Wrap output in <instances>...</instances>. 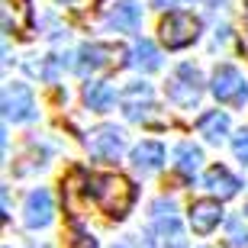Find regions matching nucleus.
<instances>
[{"label":"nucleus","mask_w":248,"mask_h":248,"mask_svg":"<svg viewBox=\"0 0 248 248\" xmlns=\"http://www.w3.org/2000/svg\"><path fill=\"white\" fill-rule=\"evenodd\" d=\"M152 219H155V229H158V235H161V242H165V248H187V235H184V229H181L174 200H168V197L155 200Z\"/></svg>","instance_id":"5"},{"label":"nucleus","mask_w":248,"mask_h":248,"mask_svg":"<svg viewBox=\"0 0 248 248\" xmlns=\"http://www.w3.org/2000/svg\"><path fill=\"white\" fill-rule=\"evenodd\" d=\"M84 193H87L107 216H116V219H123L129 213L132 197H136L132 184H129L123 174H84Z\"/></svg>","instance_id":"1"},{"label":"nucleus","mask_w":248,"mask_h":248,"mask_svg":"<svg viewBox=\"0 0 248 248\" xmlns=\"http://www.w3.org/2000/svg\"><path fill=\"white\" fill-rule=\"evenodd\" d=\"M200 93H203L200 71L193 64H181L171 74V81H168V100L174 103V107H181V110H190V107H197Z\"/></svg>","instance_id":"2"},{"label":"nucleus","mask_w":248,"mask_h":248,"mask_svg":"<svg viewBox=\"0 0 248 248\" xmlns=\"http://www.w3.org/2000/svg\"><path fill=\"white\" fill-rule=\"evenodd\" d=\"M177 0H155V7H174Z\"/></svg>","instance_id":"23"},{"label":"nucleus","mask_w":248,"mask_h":248,"mask_svg":"<svg viewBox=\"0 0 248 248\" xmlns=\"http://www.w3.org/2000/svg\"><path fill=\"white\" fill-rule=\"evenodd\" d=\"M132 165H136V171H142V174L158 171V168L165 165V145H161V142H139V145L132 148Z\"/></svg>","instance_id":"14"},{"label":"nucleus","mask_w":248,"mask_h":248,"mask_svg":"<svg viewBox=\"0 0 248 248\" xmlns=\"http://www.w3.org/2000/svg\"><path fill=\"white\" fill-rule=\"evenodd\" d=\"M52 213H55V206H52V193H48L46 187H39V190H32L26 197L23 219H26L29 229H46L48 222H52Z\"/></svg>","instance_id":"9"},{"label":"nucleus","mask_w":248,"mask_h":248,"mask_svg":"<svg viewBox=\"0 0 248 248\" xmlns=\"http://www.w3.org/2000/svg\"><path fill=\"white\" fill-rule=\"evenodd\" d=\"M116 248H129V245H116Z\"/></svg>","instance_id":"27"},{"label":"nucleus","mask_w":248,"mask_h":248,"mask_svg":"<svg viewBox=\"0 0 248 248\" xmlns=\"http://www.w3.org/2000/svg\"><path fill=\"white\" fill-rule=\"evenodd\" d=\"M148 110H152V87L148 84H132L123 93V113H126L132 123L148 120Z\"/></svg>","instance_id":"11"},{"label":"nucleus","mask_w":248,"mask_h":248,"mask_svg":"<svg viewBox=\"0 0 248 248\" xmlns=\"http://www.w3.org/2000/svg\"><path fill=\"white\" fill-rule=\"evenodd\" d=\"M64 3H71V7H78V3H81V0H64Z\"/></svg>","instance_id":"24"},{"label":"nucleus","mask_w":248,"mask_h":248,"mask_svg":"<svg viewBox=\"0 0 248 248\" xmlns=\"http://www.w3.org/2000/svg\"><path fill=\"white\" fill-rule=\"evenodd\" d=\"M68 248H97V242H93L91 232H84L78 222L71 226V239H68Z\"/></svg>","instance_id":"20"},{"label":"nucleus","mask_w":248,"mask_h":248,"mask_svg":"<svg viewBox=\"0 0 248 248\" xmlns=\"http://www.w3.org/2000/svg\"><path fill=\"white\" fill-rule=\"evenodd\" d=\"M158 32H161V42H165L168 48H184L200 36V19L193 16V13L174 10V13H168V16L161 19Z\"/></svg>","instance_id":"4"},{"label":"nucleus","mask_w":248,"mask_h":248,"mask_svg":"<svg viewBox=\"0 0 248 248\" xmlns=\"http://www.w3.org/2000/svg\"><path fill=\"white\" fill-rule=\"evenodd\" d=\"M123 48L116 46H103V42H87V46H81V52H78V62H74V68L87 78V74L100 71V68H107V64L113 62V58H120Z\"/></svg>","instance_id":"7"},{"label":"nucleus","mask_w":248,"mask_h":248,"mask_svg":"<svg viewBox=\"0 0 248 248\" xmlns=\"http://www.w3.org/2000/svg\"><path fill=\"white\" fill-rule=\"evenodd\" d=\"M232 152H235V158H239L242 165H248V132H245V129L232 139Z\"/></svg>","instance_id":"21"},{"label":"nucleus","mask_w":248,"mask_h":248,"mask_svg":"<svg viewBox=\"0 0 248 248\" xmlns=\"http://www.w3.org/2000/svg\"><path fill=\"white\" fill-rule=\"evenodd\" d=\"M107 23H110L116 32H136L139 23H142V7H139L136 0H120V3L110 10Z\"/></svg>","instance_id":"13"},{"label":"nucleus","mask_w":248,"mask_h":248,"mask_svg":"<svg viewBox=\"0 0 248 248\" xmlns=\"http://www.w3.org/2000/svg\"><path fill=\"white\" fill-rule=\"evenodd\" d=\"M113 100H116V93H113L110 84H103V81H93V84H84V103L91 107V110L103 113V110H110Z\"/></svg>","instance_id":"17"},{"label":"nucleus","mask_w":248,"mask_h":248,"mask_svg":"<svg viewBox=\"0 0 248 248\" xmlns=\"http://www.w3.org/2000/svg\"><path fill=\"white\" fill-rule=\"evenodd\" d=\"M229 245L232 248H248V226L242 216H232L229 219Z\"/></svg>","instance_id":"19"},{"label":"nucleus","mask_w":248,"mask_h":248,"mask_svg":"<svg viewBox=\"0 0 248 248\" xmlns=\"http://www.w3.org/2000/svg\"><path fill=\"white\" fill-rule=\"evenodd\" d=\"M203 187H206L210 193H216L219 200H229V197H235V193H239L242 184H239V177H232L222 165H213L210 171L203 174Z\"/></svg>","instance_id":"12"},{"label":"nucleus","mask_w":248,"mask_h":248,"mask_svg":"<svg viewBox=\"0 0 248 248\" xmlns=\"http://www.w3.org/2000/svg\"><path fill=\"white\" fill-rule=\"evenodd\" d=\"M91 155L100 158V161H113V158L123 155V148H126V142H123V132L116 126H100L91 132Z\"/></svg>","instance_id":"8"},{"label":"nucleus","mask_w":248,"mask_h":248,"mask_svg":"<svg viewBox=\"0 0 248 248\" xmlns=\"http://www.w3.org/2000/svg\"><path fill=\"white\" fill-rule=\"evenodd\" d=\"M242 48L248 52V7H245V32H242Z\"/></svg>","instance_id":"22"},{"label":"nucleus","mask_w":248,"mask_h":248,"mask_svg":"<svg viewBox=\"0 0 248 248\" xmlns=\"http://www.w3.org/2000/svg\"><path fill=\"white\" fill-rule=\"evenodd\" d=\"M203 161V152L193 142H181V145L174 148V168L181 171V174H193L197 168H200Z\"/></svg>","instance_id":"18"},{"label":"nucleus","mask_w":248,"mask_h":248,"mask_svg":"<svg viewBox=\"0 0 248 248\" xmlns=\"http://www.w3.org/2000/svg\"><path fill=\"white\" fill-rule=\"evenodd\" d=\"M129 64H136L139 71H158L161 68V55H158V48L148 39H139L132 46V52H129Z\"/></svg>","instance_id":"16"},{"label":"nucleus","mask_w":248,"mask_h":248,"mask_svg":"<svg viewBox=\"0 0 248 248\" xmlns=\"http://www.w3.org/2000/svg\"><path fill=\"white\" fill-rule=\"evenodd\" d=\"M245 216H248V203H245Z\"/></svg>","instance_id":"26"},{"label":"nucleus","mask_w":248,"mask_h":248,"mask_svg":"<svg viewBox=\"0 0 248 248\" xmlns=\"http://www.w3.org/2000/svg\"><path fill=\"white\" fill-rule=\"evenodd\" d=\"M197 129H200V136L206 139V142H222L226 139V132H229V116L222 110H210V113H203L200 123H197Z\"/></svg>","instance_id":"15"},{"label":"nucleus","mask_w":248,"mask_h":248,"mask_svg":"<svg viewBox=\"0 0 248 248\" xmlns=\"http://www.w3.org/2000/svg\"><path fill=\"white\" fill-rule=\"evenodd\" d=\"M206 3H219V0H206Z\"/></svg>","instance_id":"25"},{"label":"nucleus","mask_w":248,"mask_h":248,"mask_svg":"<svg viewBox=\"0 0 248 248\" xmlns=\"http://www.w3.org/2000/svg\"><path fill=\"white\" fill-rule=\"evenodd\" d=\"M210 91L219 103H229V107H242L248 100V81L242 78L239 68H232V64H219L213 71Z\"/></svg>","instance_id":"3"},{"label":"nucleus","mask_w":248,"mask_h":248,"mask_svg":"<svg viewBox=\"0 0 248 248\" xmlns=\"http://www.w3.org/2000/svg\"><path fill=\"white\" fill-rule=\"evenodd\" d=\"M3 116L13 123H26L36 116V100L26 84H7L3 91Z\"/></svg>","instance_id":"6"},{"label":"nucleus","mask_w":248,"mask_h":248,"mask_svg":"<svg viewBox=\"0 0 248 248\" xmlns=\"http://www.w3.org/2000/svg\"><path fill=\"white\" fill-rule=\"evenodd\" d=\"M222 219V206L219 200H193L190 206V226L197 235H210Z\"/></svg>","instance_id":"10"}]
</instances>
